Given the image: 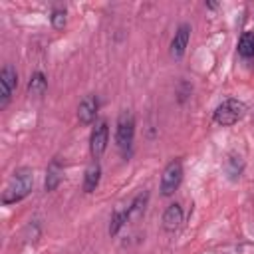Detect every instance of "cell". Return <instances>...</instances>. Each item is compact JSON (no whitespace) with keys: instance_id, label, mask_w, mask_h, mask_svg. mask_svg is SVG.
<instances>
[{"instance_id":"15","label":"cell","mask_w":254,"mask_h":254,"mask_svg":"<svg viewBox=\"0 0 254 254\" xmlns=\"http://www.w3.org/2000/svg\"><path fill=\"white\" fill-rule=\"evenodd\" d=\"M238 54L242 58H252L254 56V34L252 32H244L238 40Z\"/></svg>"},{"instance_id":"7","label":"cell","mask_w":254,"mask_h":254,"mask_svg":"<svg viewBox=\"0 0 254 254\" xmlns=\"http://www.w3.org/2000/svg\"><path fill=\"white\" fill-rule=\"evenodd\" d=\"M97 111H99L97 95H93V93L85 95L79 101V105H77V119H79V123L81 125H91L95 121V117H97Z\"/></svg>"},{"instance_id":"12","label":"cell","mask_w":254,"mask_h":254,"mask_svg":"<svg viewBox=\"0 0 254 254\" xmlns=\"http://www.w3.org/2000/svg\"><path fill=\"white\" fill-rule=\"evenodd\" d=\"M48 89V77L42 73V71H34L30 81H28V93L30 95H36V97H42Z\"/></svg>"},{"instance_id":"2","label":"cell","mask_w":254,"mask_h":254,"mask_svg":"<svg viewBox=\"0 0 254 254\" xmlns=\"http://www.w3.org/2000/svg\"><path fill=\"white\" fill-rule=\"evenodd\" d=\"M133 139H135V117L131 111H121L115 125V145L123 155H127V151L133 145Z\"/></svg>"},{"instance_id":"4","label":"cell","mask_w":254,"mask_h":254,"mask_svg":"<svg viewBox=\"0 0 254 254\" xmlns=\"http://www.w3.org/2000/svg\"><path fill=\"white\" fill-rule=\"evenodd\" d=\"M181 181H183V163L179 159H173L165 169H163V175H161V194L163 196H171L175 194V190L181 187Z\"/></svg>"},{"instance_id":"3","label":"cell","mask_w":254,"mask_h":254,"mask_svg":"<svg viewBox=\"0 0 254 254\" xmlns=\"http://www.w3.org/2000/svg\"><path fill=\"white\" fill-rule=\"evenodd\" d=\"M244 111H246V105H244L240 99L228 97V99H224V101L214 109L212 119H214V123H216V125L230 127V125H234L238 119H242Z\"/></svg>"},{"instance_id":"5","label":"cell","mask_w":254,"mask_h":254,"mask_svg":"<svg viewBox=\"0 0 254 254\" xmlns=\"http://www.w3.org/2000/svg\"><path fill=\"white\" fill-rule=\"evenodd\" d=\"M107 143H109V125H107V121H99L89 135V153H91L93 161H97L105 153Z\"/></svg>"},{"instance_id":"17","label":"cell","mask_w":254,"mask_h":254,"mask_svg":"<svg viewBox=\"0 0 254 254\" xmlns=\"http://www.w3.org/2000/svg\"><path fill=\"white\" fill-rule=\"evenodd\" d=\"M226 171H228V175L234 177V179L240 177V173H242V161H240V157L230 155L228 161H226Z\"/></svg>"},{"instance_id":"10","label":"cell","mask_w":254,"mask_h":254,"mask_svg":"<svg viewBox=\"0 0 254 254\" xmlns=\"http://www.w3.org/2000/svg\"><path fill=\"white\" fill-rule=\"evenodd\" d=\"M101 181V165L99 161H91L83 175V192H93Z\"/></svg>"},{"instance_id":"9","label":"cell","mask_w":254,"mask_h":254,"mask_svg":"<svg viewBox=\"0 0 254 254\" xmlns=\"http://www.w3.org/2000/svg\"><path fill=\"white\" fill-rule=\"evenodd\" d=\"M183 222V206L179 202H173L163 212V228L167 232H175Z\"/></svg>"},{"instance_id":"8","label":"cell","mask_w":254,"mask_h":254,"mask_svg":"<svg viewBox=\"0 0 254 254\" xmlns=\"http://www.w3.org/2000/svg\"><path fill=\"white\" fill-rule=\"evenodd\" d=\"M189 40H190V26L189 24H181L171 40V56L175 60H181L187 52V46H189Z\"/></svg>"},{"instance_id":"16","label":"cell","mask_w":254,"mask_h":254,"mask_svg":"<svg viewBox=\"0 0 254 254\" xmlns=\"http://www.w3.org/2000/svg\"><path fill=\"white\" fill-rule=\"evenodd\" d=\"M50 22H52V28L54 30H64L65 28V10L64 8H54L52 10V16H50Z\"/></svg>"},{"instance_id":"14","label":"cell","mask_w":254,"mask_h":254,"mask_svg":"<svg viewBox=\"0 0 254 254\" xmlns=\"http://www.w3.org/2000/svg\"><path fill=\"white\" fill-rule=\"evenodd\" d=\"M129 220V206L127 208H117L113 214H111V222H109V234L111 236H117L119 230L125 226V222Z\"/></svg>"},{"instance_id":"1","label":"cell","mask_w":254,"mask_h":254,"mask_svg":"<svg viewBox=\"0 0 254 254\" xmlns=\"http://www.w3.org/2000/svg\"><path fill=\"white\" fill-rule=\"evenodd\" d=\"M32 187H34V173L32 169L28 167H22V169H16L2 192V202L4 204H16L20 200H24L30 192H32Z\"/></svg>"},{"instance_id":"6","label":"cell","mask_w":254,"mask_h":254,"mask_svg":"<svg viewBox=\"0 0 254 254\" xmlns=\"http://www.w3.org/2000/svg\"><path fill=\"white\" fill-rule=\"evenodd\" d=\"M16 85H18V73L10 64H6L0 71V109H4L10 103V97Z\"/></svg>"},{"instance_id":"13","label":"cell","mask_w":254,"mask_h":254,"mask_svg":"<svg viewBox=\"0 0 254 254\" xmlns=\"http://www.w3.org/2000/svg\"><path fill=\"white\" fill-rule=\"evenodd\" d=\"M147 202H149V192H139V194L131 200V204H129V220L141 218V216L145 214Z\"/></svg>"},{"instance_id":"11","label":"cell","mask_w":254,"mask_h":254,"mask_svg":"<svg viewBox=\"0 0 254 254\" xmlns=\"http://www.w3.org/2000/svg\"><path fill=\"white\" fill-rule=\"evenodd\" d=\"M62 179H64V169H62L60 161L54 159V161L50 163L48 171H46V190H48V192H50V190H56V189L60 187Z\"/></svg>"}]
</instances>
